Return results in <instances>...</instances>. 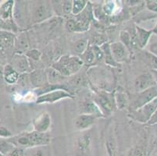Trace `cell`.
<instances>
[{
	"label": "cell",
	"instance_id": "cell-43",
	"mask_svg": "<svg viewBox=\"0 0 157 156\" xmlns=\"http://www.w3.org/2000/svg\"><path fill=\"white\" fill-rule=\"evenodd\" d=\"M152 75H153L154 78H155V81L157 84V70H152Z\"/></svg>",
	"mask_w": 157,
	"mask_h": 156
},
{
	"label": "cell",
	"instance_id": "cell-28",
	"mask_svg": "<svg viewBox=\"0 0 157 156\" xmlns=\"http://www.w3.org/2000/svg\"><path fill=\"white\" fill-rule=\"evenodd\" d=\"M120 38H121V43L123 45H124L127 48H130L131 45H132L131 43V34L126 31H121L120 34Z\"/></svg>",
	"mask_w": 157,
	"mask_h": 156
},
{
	"label": "cell",
	"instance_id": "cell-17",
	"mask_svg": "<svg viewBox=\"0 0 157 156\" xmlns=\"http://www.w3.org/2000/svg\"><path fill=\"white\" fill-rule=\"evenodd\" d=\"M14 44V36L10 33L0 31V50L10 48Z\"/></svg>",
	"mask_w": 157,
	"mask_h": 156
},
{
	"label": "cell",
	"instance_id": "cell-4",
	"mask_svg": "<svg viewBox=\"0 0 157 156\" xmlns=\"http://www.w3.org/2000/svg\"><path fill=\"white\" fill-rule=\"evenodd\" d=\"M73 98L72 94L68 92L67 90L64 89H53L50 91H46L44 94L38 96L36 99L37 104H44V103H49L52 104L56 101H58L64 98Z\"/></svg>",
	"mask_w": 157,
	"mask_h": 156
},
{
	"label": "cell",
	"instance_id": "cell-35",
	"mask_svg": "<svg viewBox=\"0 0 157 156\" xmlns=\"http://www.w3.org/2000/svg\"><path fill=\"white\" fill-rule=\"evenodd\" d=\"M146 5L147 9L148 10L152 11V12L157 13V1H155V0H148V1H146Z\"/></svg>",
	"mask_w": 157,
	"mask_h": 156
},
{
	"label": "cell",
	"instance_id": "cell-31",
	"mask_svg": "<svg viewBox=\"0 0 157 156\" xmlns=\"http://www.w3.org/2000/svg\"><path fill=\"white\" fill-rule=\"evenodd\" d=\"M25 55H26L28 58L31 59L35 60V61H38V60L41 59L42 53H41L38 49H31L27 51Z\"/></svg>",
	"mask_w": 157,
	"mask_h": 156
},
{
	"label": "cell",
	"instance_id": "cell-42",
	"mask_svg": "<svg viewBox=\"0 0 157 156\" xmlns=\"http://www.w3.org/2000/svg\"><path fill=\"white\" fill-rule=\"evenodd\" d=\"M31 156H45V155H44V153L42 152V151H40L39 150V151H37L36 152L34 153Z\"/></svg>",
	"mask_w": 157,
	"mask_h": 156
},
{
	"label": "cell",
	"instance_id": "cell-15",
	"mask_svg": "<svg viewBox=\"0 0 157 156\" xmlns=\"http://www.w3.org/2000/svg\"><path fill=\"white\" fill-rule=\"evenodd\" d=\"M82 108H83L85 114L95 116V117L103 116V113L102 112L100 108H98L95 102H93L92 101H85L83 103Z\"/></svg>",
	"mask_w": 157,
	"mask_h": 156
},
{
	"label": "cell",
	"instance_id": "cell-25",
	"mask_svg": "<svg viewBox=\"0 0 157 156\" xmlns=\"http://www.w3.org/2000/svg\"><path fill=\"white\" fill-rule=\"evenodd\" d=\"M17 48H19V49L23 50V51H24V50L26 51L28 49L30 45L26 34H21V35H20L18 40L17 41Z\"/></svg>",
	"mask_w": 157,
	"mask_h": 156
},
{
	"label": "cell",
	"instance_id": "cell-12",
	"mask_svg": "<svg viewBox=\"0 0 157 156\" xmlns=\"http://www.w3.org/2000/svg\"><path fill=\"white\" fill-rule=\"evenodd\" d=\"M135 31H136L135 34H136L137 45L140 48H144L148 44L149 38H150L151 35L152 34V31L144 29V28L138 27V26L135 27Z\"/></svg>",
	"mask_w": 157,
	"mask_h": 156
},
{
	"label": "cell",
	"instance_id": "cell-9",
	"mask_svg": "<svg viewBox=\"0 0 157 156\" xmlns=\"http://www.w3.org/2000/svg\"><path fill=\"white\" fill-rule=\"evenodd\" d=\"M52 17V10L50 6L48 3H39L35 8L32 17V21L34 23H41L46 21Z\"/></svg>",
	"mask_w": 157,
	"mask_h": 156
},
{
	"label": "cell",
	"instance_id": "cell-2",
	"mask_svg": "<svg viewBox=\"0 0 157 156\" xmlns=\"http://www.w3.org/2000/svg\"><path fill=\"white\" fill-rule=\"evenodd\" d=\"M17 143L21 147L25 148L47 145L50 143V136L47 133H39L34 131L20 136L17 139Z\"/></svg>",
	"mask_w": 157,
	"mask_h": 156
},
{
	"label": "cell",
	"instance_id": "cell-37",
	"mask_svg": "<svg viewBox=\"0 0 157 156\" xmlns=\"http://www.w3.org/2000/svg\"><path fill=\"white\" fill-rule=\"evenodd\" d=\"M75 24H76V21L74 20H69L66 24V28L71 32H74V29H75Z\"/></svg>",
	"mask_w": 157,
	"mask_h": 156
},
{
	"label": "cell",
	"instance_id": "cell-6",
	"mask_svg": "<svg viewBox=\"0 0 157 156\" xmlns=\"http://www.w3.org/2000/svg\"><path fill=\"white\" fill-rule=\"evenodd\" d=\"M95 102L102 112L104 111L106 113H110L116 105L114 96L112 94L107 92L98 93L95 99Z\"/></svg>",
	"mask_w": 157,
	"mask_h": 156
},
{
	"label": "cell",
	"instance_id": "cell-5",
	"mask_svg": "<svg viewBox=\"0 0 157 156\" xmlns=\"http://www.w3.org/2000/svg\"><path fill=\"white\" fill-rule=\"evenodd\" d=\"M157 97V85L151 87L145 91L139 92L136 99L130 105V112H133L150 102Z\"/></svg>",
	"mask_w": 157,
	"mask_h": 156
},
{
	"label": "cell",
	"instance_id": "cell-24",
	"mask_svg": "<svg viewBox=\"0 0 157 156\" xmlns=\"http://www.w3.org/2000/svg\"><path fill=\"white\" fill-rule=\"evenodd\" d=\"M16 148L15 145L10 141H0V153L4 156L10 154Z\"/></svg>",
	"mask_w": 157,
	"mask_h": 156
},
{
	"label": "cell",
	"instance_id": "cell-45",
	"mask_svg": "<svg viewBox=\"0 0 157 156\" xmlns=\"http://www.w3.org/2000/svg\"><path fill=\"white\" fill-rule=\"evenodd\" d=\"M0 156H4V155H3V154H1V153H0Z\"/></svg>",
	"mask_w": 157,
	"mask_h": 156
},
{
	"label": "cell",
	"instance_id": "cell-44",
	"mask_svg": "<svg viewBox=\"0 0 157 156\" xmlns=\"http://www.w3.org/2000/svg\"><path fill=\"white\" fill-rule=\"evenodd\" d=\"M152 33H154L155 34H157V21H156V24H155V27L153 28V29L152 30Z\"/></svg>",
	"mask_w": 157,
	"mask_h": 156
},
{
	"label": "cell",
	"instance_id": "cell-33",
	"mask_svg": "<svg viewBox=\"0 0 157 156\" xmlns=\"http://www.w3.org/2000/svg\"><path fill=\"white\" fill-rule=\"evenodd\" d=\"M115 9V3L113 2H109L105 4V6L103 7V10L105 11V14L111 15V14L113 13Z\"/></svg>",
	"mask_w": 157,
	"mask_h": 156
},
{
	"label": "cell",
	"instance_id": "cell-20",
	"mask_svg": "<svg viewBox=\"0 0 157 156\" xmlns=\"http://www.w3.org/2000/svg\"><path fill=\"white\" fill-rule=\"evenodd\" d=\"M101 49H102V52H103V58L105 59V63L108 64V65H110L112 67H117L118 63L114 61L113 58L112 56V54H111L110 51V47H109V44L105 43V44H102V47H101Z\"/></svg>",
	"mask_w": 157,
	"mask_h": 156
},
{
	"label": "cell",
	"instance_id": "cell-21",
	"mask_svg": "<svg viewBox=\"0 0 157 156\" xmlns=\"http://www.w3.org/2000/svg\"><path fill=\"white\" fill-rule=\"evenodd\" d=\"M114 100H115V104L119 109L125 108L128 104V96L124 93L120 92L114 95Z\"/></svg>",
	"mask_w": 157,
	"mask_h": 156
},
{
	"label": "cell",
	"instance_id": "cell-13",
	"mask_svg": "<svg viewBox=\"0 0 157 156\" xmlns=\"http://www.w3.org/2000/svg\"><path fill=\"white\" fill-rule=\"evenodd\" d=\"M96 117L95 116L88 114H81L75 120V127L81 131H84L89 128L94 124Z\"/></svg>",
	"mask_w": 157,
	"mask_h": 156
},
{
	"label": "cell",
	"instance_id": "cell-26",
	"mask_svg": "<svg viewBox=\"0 0 157 156\" xmlns=\"http://www.w3.org/2000/svg\"><path fill=\"white\" fill-rule=\"evenodd\" d=\"M88 47V41L87 39H80L74 44V49L79 54H82L87 50Z\"/></svg>",
	"mask_w": 157,
	"mask_h": 156
},
{
	"label": "cell",
	"instance_id": "cell-22",
	"mask_svg": "<svg viewBox=\"0 0 157 156\" xmlns=\"http://www.w3.org/2000/svg\"><path fill=\"white\" fill-rule=\"evenodd\" d=\"M89 24L90 22L88 18L81 17L78 21H76L74 32H85L88 31L89 29Z\"/></svg>",
	"mask_w": 157,
	"mask_h": 156
},
{
	"label": "cell",
	"instance_id": "cell-36",
	"mask_svg": "<svg viewBox=\"0 0 157 156\" xmlns=\"http://www.w3.org/2000/svg\"><path fill=\"white\" fill-rule=\"evenodd\" d=\"M131 156H145V151L142 147H137L131 152Z\"/></svg>",
	"mask_w": 157,
	"mask_h": 156
},
{
	"label": "cell",
	"instance_id": "cell-38",
	"mask_svg": "<svg viewBox=\"0 0 157 156\" xmlns=\"http://www.w3.org/2000/svg\"><path fill=\"white\" fill-rule=\"evenodd\" d=\"M12 136V134L10 131H8L6 127H0V137H9Z\"/></svg>",
	"mask_w": 157,
	"mask_h": 156
},
{
	"label": "cell",
	"instance_id": "cell-7",
	"mask_svg": "<svg viewBox=\"0 0 157 156\" xmlns=\"http://www.w3.org/2000/svg\"><path fill=\"white\" fill-rule=\"evenodd\" d=\"M155 85H157L156 82L152 74H150V73H145V74L138 76L134 83L135 91L138 93L142 92Z\"/></svg>",
	"mask_w": 157,
	"mask_h": 156
},
{
	"label": "cell",
	"instance_id": "cell-3",
	"mask_svg": "<svg viewBox=\"0 0 157 156\" xmlns=\"http://www.w3.org/2000/svg\"><path fill=\"white\" fill-rule=\"evenodd\" d=\"M157 108V97L151 101L150 102L147 103L141 108H138L137 110L133 112H130L129 116L131 119L138 121L139 123H148L150 120L152 116L155 112V109Z\"/></svg>",
	"mask_w": 157,
	"mask_h": 156
},
{
	"label": "cell",
	"instance_id": "cell-39",
	"mask_svg": "<svg viewBox=\"0 0 157 156\" xmlns=\"http://www.w3.org/2000/svg\"><path fill=\"white\" fill-rule=\"evenodd\" d=\"M10 156H24V150L22 148H16L10 154Z\"/></svg>",
	"mask_w": 157,
	"mask_h": 156
},
{
	"label": "cell",
	"instance_id": "cell-32",
	"mask_svg": "<svg viewBox=\"0 0 157 156\" xmlns=\"http://www.w3.org/2000/svg\"><path fill=\"white\" fill-rule=\"evenodd\" d=\"M73 1H63L62 3V10L64 13L70 14L72 13Z\"/></svg>",
	"mask_w": 157,
	"mask_h": 156
},
{
	"label": "cell",
	"instance_id": "cell-10",
	"mask_svg": "<svg viewBox=\"0 0 157 156\" xmlns=\"http://www.w3.org/2000/svg\"><path fill=\"white\" fill-rule=\"evenodd\" d=\"M109 47H110V51L113 58L117 63L126 61L128 56V48L123 45L122 43L114 42L109 45Z\"/></svg>",
	"mask_w": 157,
	"mask_h": 156
},
{
	"label": "cell",
	"instance_id": "cell-30",
	"mask_svg": "<svg viewBox=\"0 0 157 156\" xmlns=\"http://www.w3.org/2000/svg\"><path fill=\"white\" fill-rule=\"evenodd\" d=\"M148 65L152 67V70H157V57L150 52H145Z\"/></svg>",
	"mask_w": 157,
	"mask_h": 156
},
{
	"label": "cell",
	"instance_id": "cell-14",
	"mask_svg": "<svg viewBox=\"0 0 157 156\" xmlns=\"http://www.w3.org/2000/svg\"><path fill=\"white\" fill-rule=\"evenodd\" d=\"M31 83L37 87H43V86L47 85V84H48L46 74L41 70H35L31 73Z\"/></svg>",
	"mask_w": 157,
	"mask_h": 156
},
{
	"label": "cell",
	"instance_id": "cell-40",
	"mask_svg": "<svg viewBox=\"0 0 157 156\" xmlns=\"http://www.w3.org/2000/svg\"><path fill=\"white\" fill-rule=\"evenodd\" d=\"M148 51H149V52L151 54H152V55L157 57V42L151 44L149 48H148Z\"/></svg>",
	"mask_w": 157,
	"mask_h": 156
},
{
	"label": "cell",
	"instance_id": "cell-34",
	"mask_svg": "<svg viewBox=\"0 0 157 156\" xmlns=\"http://www.w3.org/2000/svg\"><path fill=\"white\" fill-rule=\"evenodd\" d=\"M92 51L94 52V55H95V57L96 59L99 60L103 58V52H102V49H101L100 47H98V45H93L92 47Z\"/></svg>",
	"mask_w": 157,
	"mask_h": 156
},
{
	"label": "cell",
	"instance_id": "cell-8",
	"mask_svg": "<svg viewBox=\"0 0 157 156\" xmlns=\"http://www.w3.org/2000/svg\"><path fill=\"white\" fill-rule=\"evenodd\" d=\"M11 67L15 70L18 74H24L31 70L29 59L25 55L17 53L14 55L12 60Z\"/></svg>",
	"mask_w": 157,
	"mask_h": 156
},
{
	"label": "cell",
	"instance_id": "cell-16",
	"mask_svg": "<svg viewBox=\"0 0 157 156\" xmlns=\"http://www.w3.org/2000/svg\"><path fill=\"white\" fill-rule=\"evenodd\" d=\"M45 74H46L48 83L50 84V85H55L56 84H58V83L63 81L64 78H65V77H63L60 73L58 72L56 70H55L52 67L48 68Z\"/></svg>",
	"mask_w": 157,
	"mask_h": 156
},
{
	"label": "cell",
	"instance_id": "cell-18",
	"mask_svg": "<svg viewBox=\"0 0 157 156\" xmlns=\"http://www.w3.org/2000/svg\"><path fill=\"white\" fill-rule=\"evenodd\" d=\"M19 77V74L10 65L6 67L5 70H4V78H5V81H6V83L10 84H15L18 81Z\"/></svg>",
	"mask_w": 157,
	"mask_h": 156
},
{
	"label": "cell",
	"instance_id": "cell-27",
	"mask_svg": "<svg viewBox=\"0 0 157 156\" xmlns=\"http://www.w3.org/2000/svg\"><path fill=\"white\" fill-rule=\"evenodd\" d=\"M83 55V58L81 59L83 60L84 63H87V64H91L94 62V60H95V55H94V52L92 51V48L91 46H88V48H87L86 51L82 54Z\"/></svg>",
	"mask_w": 157,
	"mask_h": 156
},
{
	"label": "cell",
	"instance_id": "cell-11",
	"mask_svg": "<svg viewBox=\"0 0 157 156\" xmlns=\"http://www.w3.org/2000/svg\"><path fill=\"white\" fill-rule=\"evenodd\" d=\"M51 116L47 112H42L33 121L34 131L39 133H46L51 127Z\"/></svg>",
	"mask_w": 157,
	"mask_h": 156
},
{
	"label": "cell",
	"instance_id": "cell-29",
	"mask_svg": "<svg viewBox=\"0 0 157 156\" xmlns=\"http://www.w3.org/2000/svg\"><path fill=\"white\" fill-rule=\"evenodd\" d=\"M90 144V137L88 136L85 135L81 137L78 139V145L81 151H85L88 148Z\"/></svg>",
	"mask_w": 157,
	"mask_h": 156
},
{
	"label": "cell",
	"instance_id": "cell-23",
	"mask_svg": "<svg viewBox=\"0 0 157 156\" xmlns=\"http://www.w3.org/2000/svg\"><path fill=\"white\" fill-rule=\"evenodd\" d=\"M88 2L85 0H74L73 1L72 13L77 16L81 13L87 6Z\"/></svg>",
	"mask_w": 157,
	"mask_h": 156
},
{
	"label": "cell",
	"instance_id": "cell-41",
	"mask_svg": "<svg viewBox=\"0 0 157 156\" xmlns=\"http://www.w3.org/2000/svg\"><path fill=\"white\" fill-rule=\"evenodd\" d=\"M148 124H150V125H154V124H157V108L155 109V112H154L153 115L152 116L150 120L148 121Z\"/></svg>",
	"mask_w": 157,
	"mask_h": 156
},
{
	"label": "cell",
	"instance_id": "cell-1",
	"mask_svg": "<svg viewBox=\"0 0 157 156\" xmlns=\"http://www.w3.org/2000/svg\"><path fill=\"white\" fill-rule=\"evenodd\" d=\"M83 65V60L78 56L63 55L55 63H53L52 67L66 77L76 74L81 70Z\"/></svg>",
	"mask_w": 157,
	"mask_h": 156
},
{
	"label": "cell",
	"instance_id": "cell-19",
	"mask_svg": "<svg viewBox=\"0 0 157 156\" xmlns=\"http://www.w3.org/2000/svg\"><path fill=\"white\" fill-rule=\"evenodd\" d=\"M13 1H7L0 7V17L3 20H9L13 17Z\"/></svg>",
	"mask_w": 157,
	"mask_h": 156
}]
</instances>
